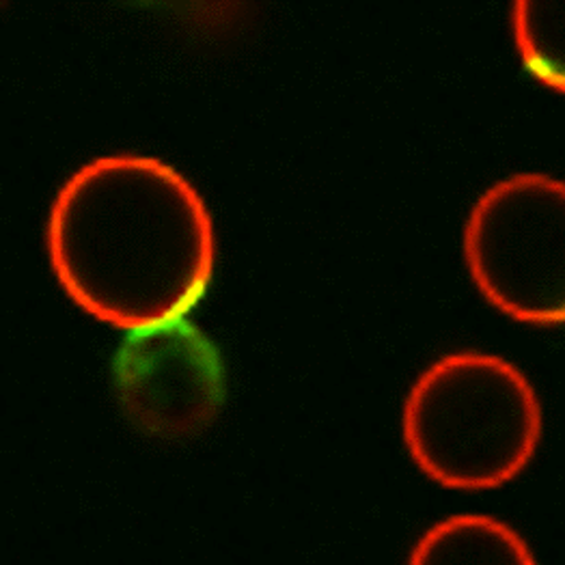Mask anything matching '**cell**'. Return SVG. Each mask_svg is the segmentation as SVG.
I'll list each match as a JSON object with an SVG mask.
<instances>
[{
	"label": "cell",
	"mask_w": 565,
	"mask_h": 565,
	"mask_svg": "<svg viewBox=\"0 0 565 565\" xmlns=\"http://www.w3.org/2000/svg\"><path fill=\"white\" fill-rule=\"evenodd\" d=\"M512 31L524 70L546 89L565 95V0H519Z\"/></svg>",
	"instance_id": "6"
},
{
	"label": "cell",
	"mask_w": 565,
	"mask_h": 565,
	"mask_svg": "<svg viewBox=\"0 0 565 565\" xmlns=\"http://www.w3.org/2000/svg\"><path fill=\"white\" fill-rule=\"evenodd\" d=\"M472 281L501 313L565 324V182L516 173L486 190L465 230Z\"/></svg>",
	"instance_id": "3"
},
{
	"label": "cell",
	"mask_w": 565,
	"mask_h": 565,
	"mask_svg": "<svg viewBox=\"0 0 565 565\" xmlns=\"http://www.w3.org/2000/svg\"><path fill=\"white\" fill-rule=\"evenodd\" d=\"M408 565H537L514 526L483 514H458L429 526Z\"/></svg>",
	"instance_id": "5"
},
{
	"label": "cell",
	"mask_w": 565,
	"mask_h": 565,
	"mask_svg": "<svg viewBox=\"0 0 565 565\" xmlns=\"http://www.w3.org/2000/svg\"><path fill=\"white\" fill-rule=\"evenodd\" d=\"M415 465L451 490H490L524 471L542 440L531 380L497 354L456 352L417 377L404 406Z\"/></svg>",
	"instance_id": "2"
},
{
	"label": "cell",
	"mask_w": 565,
	"mask_h": 565,
	"mask_svg": "<svg viewBox=\"0 0 565 565\" xmlns=\"http://www.w3.org/2000/svg\"><path fill=\"white\" fill-rule=\"evenodd\" d=\"M113 377L126 417L162 438L196 434L225 402L223 356L189 320L132 330L115 354Z\"/></svg>",
	"instance_id": "4"
},
{
	"label": "cell",
	"mask_w": 565,
	"mask_h": 565,
	"mask_svg": "<svg viewBox=\"0 0 565 565\" xmlns=\"http://www.w3.org/2000/svg\"><path fill=\"white\" fill-rule=\"evenodd\" d=\"M52 268L102 322L142 330L184 320L214 270L210 212L173 167L145 156L97 158L54 199Z\"/></svg>",
	"instance_id": "1"
}]
</instances>
